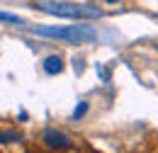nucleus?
Instances as JSON below:
<instances>
[{"label":"nucleus","instance_id":"obj_3","mask_svg":"<svg viewBox=\"0 0 158 153\" xmlns=\"http://www.w3.org/2000/svg\"><path fill=\"white\" fill-rule=\"evenodd\" d=\"M44 146L51 148V151H63V148H71V139L63 134V131H56V129H46L44 136H41Z\"/></svg>","mask_w":158,"mask_h":153},{"label":"nucleus","instance_id":"obj_8","mask_svg":"<svg viewBox=\"0 0 158 153\" xmlns=\"http://www.w3.org/2000/svg\"><path fill=\"white\" fill-rule=\"evenodd\" d=\"M105 2H117V0H105Z\"/></svg>","mask_w":158,"mask_h":153},{"label":"nucleus","instance_id":"obj_2","mask_svg":"<svg viewBox=\"0 0 158 153\" xmlns=\"http://www.w3.org/2000/svg\"><path fill=\"white\" fill-rule=\"evenodd\" d=\"M39 10L56 15V17H71V19H98L102 17V10L95 5L85 2H41Z\"/></svg>","mask_w":158,"mask_h":153},{"label":"nucleus","instance_id":"obj_5","mask_svg":"<svg viewBox=\"0 0 158 153\" xmlns=\"http://www.w3.org/2000/svg\"><path fill=\"white\" fill-rule=\"evenodd\" d=\"M17 141H22V134L20 131H0V143H17Z\"/></svg>","mask_w":158,"mask_h":153},{"label":"nucleus","instance_id":"obj_6","mask_svg":"<svg viewBox=\"0 0 158 153\" xmlns=\"http://www.w3.org/2000/svg\"><path fill=\"white\" fill-rule=\"evenodd\" d=\"M0 22H10V24H22V19L17 15H10V12H0Z\"/></svg>","mask_w":158,"mask_h":153},{"label":"nucleus","instance_id":"obj_4","mask_svg":"<svg viewBox=\"0 0 158 153\" xmlns=\"http://www.w3.org/2000/svg\"><path fill=\"white\" fill-rule=\"evenodd\" d=\"M63 71V61L61 56H46L44 58V73H49V76H56Z\"/></svg>","mask_w":158,"mask_h":153},{"label":"nucleus","instance_id":"obj_7","mask_svg":"<svg viewBox=\"0 0 158 153\" xmlns=\"http://www.w3.org/2000/svg\"><path fill=\"white\" fill-rule=\"evenodd\" d=\"M85 112H88V102H80L78 107L73 110V119H80V117H85Z\"/></svg>","mask_w":158,"mask_h":153},{"label":"nucleus","instance_id":"obj_1","mask_svg":"<svg viewBox=\"0 0 158 153\" xmlns=\"http://www.w3.org/2000/svg\"><path fill=\"white\" fill-rule=\"evenodd\" d=\"M27 29L32 34H39V37L66 39V41H73V44H88V41L98 39L95 29H90L85 24H71V27H27Z\"/></svg>","mask_w":158,"mask_h":153}]
</instances>
